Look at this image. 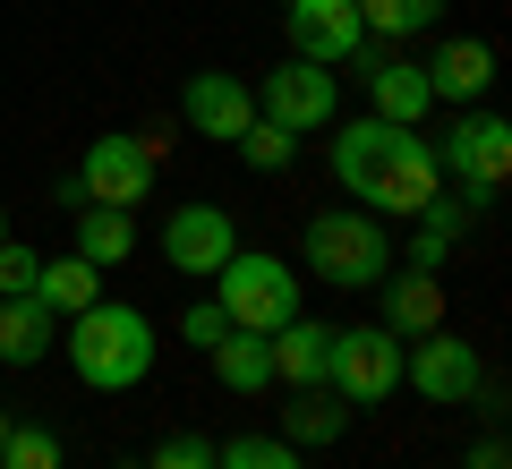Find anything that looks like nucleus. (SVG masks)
<instances>
[{
  "label": "nucleus",
  "mask_w": 512,
  "mask_h": 469,
  "mask_svg": "<svg viewBox=\"0 0 512 469\" xmlns=\"http://www.w3.org/2000/svg\"><path fill=\"white\" fill-rule=\"evenodd\" d=\"M333 180H342L367 214L419 222V205L444 188V171H436V145H427L419 128H393V120L367 111V120L333 128Z\"/></svg>",
  "instance_id": "1"
},
{
  "label": "nucleus",
  "mask_w": 512,
  "mask_h": 469,
  "mask_svg": "<svg viewBox=\"0 0 512 469\" xmlns=\"http://www.w3.org/2000/svg\"><path fill=\"white\" fill-rule=\"evenodd\" d=\"M69 367L86 393H137V384L154 376V316L146 307H128V299H94L86 316H69Z\"/></svg>",
  "instance_id": "2"
},
{
  "label": "nucleus",
  "mask_w": 512,
  "mask_h": 469,
  "mask_svg": "<svg viewBox=\"0 0 512 469\" xmlns=\"http://www.w3.org/2000/svg\"><path fill=\"white\" fill-rule=\"evenodd\" d=\"M299 265L325 273L333 290H376L384 273H393V231H384V214H367V205H333V214H316L308 231H299Z\"/></svg>",
  "instance_id": "3"
},
{
  "label": "nucleus",
  "mask_w": 512,
  "mask_h": 469,
  "mask_svg": "<svg viewBox=\"0 0 512 469\" xmlns=\"http://www.w3.org/2000/svg\"><path fill=\"white\" fill-rule=\"evenodd\" d=\"M214 307L239 333H282L299 316V265H282L265 248H231L222 273H214Z\"/></svg>",
  "instance_id": "4"
},
{
  "label": "nucleus",
  "mask_w": 512,
  "mask_h": 469,
  "mask_svg": "<svg viewBox=\"0 0 512 469\" xmlns=\"http://www.w3.org/2000/svg\"><path fill=\"white\" fill-rule=\"evenodd\" d=\"M402 384V342L384 325H333V367H325V393H342L350 410H376L393 401Z\"/></svg>",
  "instance_id": "5"
},
{
  "label": "nucleus",
  "mask_w": 512,
  "mask_h": 469,
  "mask_svg": "<svg viewBox=\"0 0 512 469\" xmlns=\"http://www.w3.org/2000/svg\"><path fill=\"white\" fill-rule=\"evenodd\" d=\"M436 171H444V180H461V188H478V197H495V188H504V171H512V120L470 103L453 128H444Z\"/></svg>",
  "instance_id": "6"
},
{
  "label": "nucleus",
  "mask_w": 512,
  "mask_h": 469,
  "mask_svg": "<svg viewBox=\"0 0 512 469\" xmlns=\"http://www.w3.org/2000/svg\"><path fill=\"white\" fill-rule=\"evenodd\" d=\"M333 111H342V94H333V69H316V60H282V69L256 77V120L291 128V137L333 128Z\"/></svg>",
  "instance_id": "7"
},
{
  "label": "nucleus",
  "mask_w": 512,
  "mask_h": 469,
  "mask_svg": "<svg viewBox=\"0 0 512 469\" xmlns=\"http://www.w3.org/2000/svg\"><path fill=\"white\" fill-rule=\"evenodd\" d=\"M282 35H291V60H316V69H350L367 52L359 0H282Z\"/></svg>",
  "instance_id": "8"
},
{
  "label": "nucleus",
  "mask_w": 512,
  "mask_h": 469,
  "mask_svg": "<svg viewBox=\"0 0 512 469\" xmlns=\"http://www.w3.org/2000/svg\"><path fill=\"white\" fill-rule=\"evenodd\" d=\"M154 171H163V163L146 154V137H120V128L77 154V188H86V205H128V214H137V205L154 197Z\"/></svg>",
  "instance_id": "9"
},
{
  "label": "nucleus",
  "mask_w": 512,
  "mask_h": 469,
  "mask_svg": "<svg viewBox=\"0 0 512 469\" xmlns=\"http://www.w3.org/2000/svg\"><path fill=\"white\" fill-rule=\"evenodd\" d=\"M402 384H410V393H427L436 410H461V401L487 384V367H478V350L461 342V333L436 325V333H419V342L402 350Z\"/></svg>",
  "instance_id": "10"
},
{
  "label": "nucleus",
  "mask_w": 512,
  "mask_h": 469,
  "mask_svg": "<svg viewBox=\"0 0 512 469\" xmlns=\"http://www.w3.org/2000/svg\"><path fill=\"white\" fill-rule=\"evenodd\" d=\"M231 248H239V231H231L222 205H171V222H163V265L171 273H205L214 282Z\"/></svg>",
  "instance_id": "11"
},
{
  "label": "nucleus",
  "mask_w": 512,
  "mask_h": 469,
  "mask_svg": "<svg viewBox=\"0 0 512 469\" xmlns=\"http://www.w3.org/2000/svg\"><path fill=\"white\" fill-rule=\"evenodd\" d=\"M359 69H367V103H376V120L419 128L427 111H436V94H427V69H419V60H402L393 43H384V52H359Z\"/></svg>",
  "instance_id": "12"
},
{
  "label": "nucleus",
  "mask_w": 512,
  "mask_h": 469,
  "mask_svg": "<svg viewBox=\"0 0 512 469\" xmlns=\"http://www.w3.org/2000/svg\"><path fill=\"white\" fill-rule=\"evenodd\" d=\"M180 111H188L197 137H222V145H231L239 128L256 120V86H248V77H231V69H197V77H188V94H180Z\"/></svg>",
  "instance_id": "13"
},
{
  "label": "nucleus",
  "mask_w": 512,
  "mask_h": 469,
  "mask_svg": "<svg viewBox=\"0 0 512 469\" xmlns=\"http://www.w3.org/2000/svg\"><path fill=\"white\" fill-rule=\"evenodd\" d=\"M419 69H427V94H436V103L470 111L478 94L495 86V43L487 35H453V43H436V60H419Z\"/></svg>",
  "instance_id": "14"
},
{
  "label": "nucleus",
  "mask_w": 512,
  "mask_h": 469,
  "mask_svg": "<svg viewBox=\"0 0 512 469\" xmlns=\"http://www.w3.org/2000/svg\"><path fill=\"white\" fill-rule=\"evenodd\" d=\"M376 290H384V316H376V325L393 333V342H419V333L444 325V282H436V273L402 265V273H384Z\"/></svg>",
  "instance_id": "15"
},
{
  "label": "nucleus",
  "mask_w": 512,
  "mask_h": 469,
  "mask_svg": "<svg viewBox=\"0 0 512 469\" xmlns=\"http://www.w3.org/2000/svg\"><path fill=\"white\" fill-rule=\"evenodd\" d=\"M265 350H274V384H291V393H316L333 367V325H308V316H291L282 333H265Z\"/></svg>",
  "instance_id": "16"
},
{
  "label": "nucleus",
  "mask_w": 512,
  "mask_h": 469,
  "mask_svg": "<svg viewBox=\"0 0 512 469\" xmlns=\"http://www.w3.org/2000/svg\"><path fill=\"white\" fill-rule=\"evenodd\" d=\"M60 342V316L35 299V290H18V299H0V367H35L43 350Z\"/></svg>",
  "instance_id": "17"
},
{
  "label": "nucleus",
  "mask_w": 512,
  "mask_h": 469,
  "mask_svg": "<svg viewBox=\"0 0 512 469\" xmlns=\"http://www.w3.org/2000/svg\"><path fill=\"white\" fill-rule=\"evenodd\" d=\"M205 359H214V384H222V393H239V401H256L265 384H274V350H265V333H239L231 325Z\"/></svg>",
  "instance_id": "18"
},
{
  "label": "nucleus",
  "mask_w": 512,
  "mask_h": 469,
  "mask_svg": "<svg viewBox=\"0 0 512 469\" xmlns=\"http://www.w3.org/2000/svg\"><path fill=\"white\" fill-rule=\"evenodd\" d=\"M77 256L103 273H120L137 256V214L128 205H77Z\"/></svg>",
  "instance_id": "19"
},
{
  "label": "nucleus",
  "mask_w": 512,
  "mask_h": 469,
  "mask_svg": "<svg viewBox=\"0 0 512 469\" xmlns=\"http://www.w3.org/2000/svg\"><path fill=\"white\" fill-rule=\"evenodd\" d=\"M35 299L52 307L60 325H69V316H86V307L103 299V265H86V256H77V248H69V256H52V265L35 273Z\"/></svg>",
  "instance_id": "20"
},
{
  "label": "nucleus",
  "mask_w": 512,
  "mask_h": 469,
  "mask_svg": "<svg viewBox=\"0 0 512 469\" xmlns=\"http://www.w3.org/2000/svg\"><path fill=\"white\" fill-rule=\"evenodd\" d=\"M342 427H350V401L325 393V384H316V393H299L291 410H282V444H291V452H308V444H342Z\"/></svg>",
  "instance_id": "21"
},
{
  "label": "nucleus",
  "mask_w": 512,
  "mask_h": 469,
  "mask_svg": "<svg viewBox=\"0 0 512 469\" xmlns=\"http://www.w3.org/2000/svg\"><path fill=\"white\" fill-rule=\"evenodd\" d=\"M436 18H444V0H359L367 43H410V35H427Z\"/></svg>",
  "instance_id": "22"
},
{
  "label": "nucleus",
  "mask_w": 512,
  "mask_h": 469,
  "mask_svg": "<svg viewBox=\"0 0 512 469\" xmlns=\"http://www.w3.org/2000/svg\"><path fill=\"white\" fill-rule=\"evenodd\" d=\"M231 145H239V163H248L256 180H274V171H291V163H299V137H291V128H274V120H248Z\"/></svg>",
  "instance_id": "23"
},
{
  "label": "nucleus",
  "mask_w": 512,
  "mask_h": 469,
  "mask_svg": "<svg viewBox=\"0 0 512 469\" xmlns=\"http://www.w3.org/2000/svg\"><path fill=\"white\" fill-rule=\"evenodd\" d=\"M69 452H60L52 427H35V418H9V435H0V469H60Z\"/></svg>",
  "instance_id": "24"
},
{
  "label": "nucleus",
  "mask_w": 512,
  "mask_h": 469,
  "mask_svg": "<svg viewBox=\"0 0 512 469\" xmlns=\"http://www.w3.org/2000/svg\"><path fill=\"white\" fill-rule=\"evenodd\" d=\"M214 469H308L282 435H231V444H214Z\"/></svg>",
  "instance_id": "25"
},
{
  "label": "nucleus",
  "mask_w": 512,
  "mask_h": 469,
  "mask_svg": "<svg viewBox=\"0 0 512 469\" xmlns=\"http://www.w3.org/2000/svg\"><path fill=\"white\" fill-rule=\"evenodd\" d=\"M146 469H214V435H197V427L163 435V444L146 452Z\"/></svg>",
  "instance_id": "26"
},
{
  "label": "nucleus",
  "mask_w": 512,
  "mask_h": 469,
  "mask_svg": "<svg viewBox=\"0 0 512 469\" xmlns=\"http://www.w3.org/2000/svg\"><path fill=\"white\" fill-rule=\"evenodd\" d=\"M35 273H43V256H35V248H18V239H0V299H18V290H35Z\"/></svg>",
  "instance_id": "27"
},
{
  "label": "nucleus",
  "mask_w": 512,
  "mask_h": 469,
  "mask_svg": "<svg viewBox=\"0 0 512 469\" xmlns=\"http://www.w3.org/2000/svg\"><path fill=\"white\" fill-rule=\"evenodd\" d=\"M222 333H231V316H222L214 299H197V307H188V316H180V342H188V350H214Z\"/></svg>",
  "instance_id": "28"
},
{
  "label": "nucleus",
  "mask_w": 512,
  "mask_h": 469,
  "mask_svg": "<svg viewBox=\"0 0 512 469\" xmlns=\"http://www.w3.org/2000/svg\"><path fill=\"white\" fill-rule=\"evenodd\" d=\"M444 256H453V239H436V231H410V265H419V273H436Z\"/></svg>",
  "instance_id": "29"
},
{
  "label": "nucleus",
  "mask_w": 512,
  "mask_h": 469,
  "mask_svg": "<svg viewBox=\"0 0 512 469\" xmlns=\"http://www.w3.org/2000/svg\"><path fill=\"white\" fill-rule=\"evenodd\" d=\"M461 469H512V461H504V435L487 427V435H478V444H470V461H461Z\"/></svg>",
  "instance_id": "30"
},
{
  "label": "nucleus",
  "mask_w": 512,
  "mask_h": 469,
  "mask_svg": "<svg viewBox=\"0 0 512 469\" xmlns=\"http://www.w3.org/2000/svg\"><path fill=\"white\" fill-rule=\"evenodd\" d=\"M0 435H9V401H0Z\"/></svg>",
  "instance_id": "31"
},
{
  "label": "nucleus",
  "mask_w": 512,
  "mask_h": 469,
  "mask_svg": "<svg viewBox=\"0 0 512 469\" xmlns=\"http://www.w3.org/2000/svg\"><path fill=\"white\" fill-rule=\"evenodd\" d=\"M0 239H9V214H0Z\"/></svg>",
  "instance_id": "32"
}]
</instances>
